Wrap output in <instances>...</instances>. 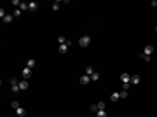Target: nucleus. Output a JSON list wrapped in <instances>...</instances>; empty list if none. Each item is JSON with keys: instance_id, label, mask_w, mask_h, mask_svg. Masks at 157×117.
Instances as JSON below:
<instances>
[{"instance_id": "nucleus-1", "label": "nucleus", "mask_w": 157, "mask_h": 117, "mask_svg": "<svg viewBox=\"0 0 157 117\" xmlns=\"http://www.w3.org/2000/svg\"><path fill=\"white\" fill-rule=\"evenodd\" d=\"M9 84H11V91H12V93L21 91V89H19V82H17L16 77H11V79H9Z\"/></svg>"}, {"instance_id": "nucleus-2", "label": "nucleus", "mask_w": 157, "mask_h": 117, "mask_svg": "<svg viewBox=\"0 0 157 117\" xmlns=\"http://www.w3.org/2000/svg\"><path fill=\"white\" fill-rule=\"evenodd\" d=\"M79 44H80V47H87L89 44H91V37L89 35H82L80 39H79Z\"/></svg>"}, {"instance_id": "nucleus-3", "label": "nucleus", "mask_w": 157, "mask_h": 117, "mask_svg": "<svg viewBox=\"0 0 157 117\" xmlns=\"http://www.w3.org/2000/svg\"><path fill=\"white\" fill-rule=\"evenodd\" d=\"M58 44H59V46H61V44H66V46L70 47V46H72V40H68L65 35H59L58 37Z\"/></svg>"}, {"instance_id": "nucleus-4", "label": "nucleus", "mask_w": 157, "mask_h": 117, "mask_svg": "<svg viewBox=\"0 0 157 117\" xmlns=\"http://www.w3.org/2000/svg\"><path fill=\"white\" fill-rule=\"evenodd\" d=\"M21 75H23V79H26V81H28V79H30V75H32V68L24 66L23 70H21Z\"/></svg>"}, {"instance_id": "nucleus-5", "label": "nucleus", "mask_w": 157, "mask_h": 117, "mask_svg": "<svg viewBox=\"0 0 157 117\" xmlns=\"http://www.w3.org/2000/svg\"><path fill=\"white\" fill-rule=\"evenodd\" d=\"M28 88H30V84H28V81H26V79L19 81V89H21V91H26Z\"/></svg>"}, {"instance_id": "nucleus-6", "label": "nucleus", "mask_w": 157, "mask_h": 117, "mask_svg": "<svg viewBox=\"0 0 157 117\" xmlns=\"http://www.w3.org/2000/svg\"><path fill=\"white\" fill-rule=\"evenodd\" d=\"M121 81H122V84H129V82H131V75H129V73H122Z\"/></svg>"}, {"instance_id": "nucleus-7", "label": "nucleus", "mask_w": 157, "mask_h": 117, "mask_svg": "<svg viewBox=\"0 0 157 117\" xmlns=\"http://www.w3.org/2000/svg\"><path fill=\"white\" fill-rule=\"evenodd\" d=\"M89 82H91V77L84 73V75L80 77V84H82V86H86V84H89Z\"/></svg>"}, {"instance_id": "nucleus-8", "label": "nucleus", "mask_w": 157, "mask_h": 117, "mask_svg": "<svg viewBox=\"0 0 157 117\" xmlns=\"http://www.w3.org/2000/svg\"><path fill=\"white\" fill-rule=\"evenodd\" d=\"M152 53H154V46H145V47H143V54L150 56Z\"/></svg>"}, {"instance_id": "nucleus-9", "label": "nucleus", "mask_w": 157, "mask_h": 117, "mask_svg": "<svg viewBox=\"0 0 157 117\" xmlns=\"http://www.w3.org/2000/svg\"><path fill=\"white\" fill-rule=\"evenodd\" d=\"M16 115L17 117H24L26 115V110H24L23 107H19V108H16Z\"/></svg>"}, {"instance_id": "nucleus-10", "label": "nucleus", "mask_w": 157, "mask_h": 117, "mask_svg": "<svg viewBox=\"0 0 157 117\" xmlns=\"http://www.w3.org/2000/svg\"><path fill=\"white\" fill-rule=\"evenodd\" d=\"M4 23H12V19H14V14H5V16H4Z\"/></svg>"}, {"instance_id": "nucleus-11", "label": "nucleus", "mask_w": 157, "mask_h": 117, "mask_svg": "<svg viewBox=\"0 0 157 117\" xmlns=\"http://www.w3.org/2000/svg\"><path fill=\"white\" fill-rule=\"evenodd\" d=\"M39 9V4L37 2H30L28 4V11H37Z\"/></svg>"}, {"instance_id": "nucleus-12", "label": "nucleus", "mask_w": 157, "mask_h": 117, "mask_svg": "<svg viewBox=\"0 0 157 117\" xmlns=\"http://www.w3.org/2000/svg\"><path fill=\"white\" fill-rule=\"evenodd\" d=\"M110 100H112V101H119V100H121V93H112L110 94Z\"/></svg>"}, {"instance_id": "nucleus-13", "label": "nucleus", "mask_w": 157, "mask_h": 117, "mask_svg": "<svg viewBox=\"0 0 157 117\" xmlns=\"http://www.w3.org/2000/svg\"><path fill=\"white\" fill-rule=\"evenodd\" d=\"M58 51H59V53H61V54H65V53H66V51H68V46H66V44H61V46L58 47Z\"/></svg>"}, {"instance_id": "nucleus-14", "label": "nucleus", "mask_w": 157, "mask_h": 117, "mask_svg": "<svg viewBox=\"0 0 157 117\" xmlns=\"http://www.w3.org/2000/svg\"><path fill=\"white\" fill-rule=\"evenodd\" d=\"M93 73H94V68H93V66H86V75L91 77Z\"/></svg>"}, {"instance_id": "nucleus-15", "label": "nucleus", "mask_w": 157, "mask_h": 117, "mask_svg": "<svg viewBox=\"0 0 157 117\" xmlns=\"http://www.w3.org/2000/svg\"><path fill=\"white\" fill-rule=\"evenodd\" d=\"M140 81H141V79H140L138 75H133V77H131V82H133L134 86H136V84H140Z\"/></svg>"}, {"instance_id": "nucleus-16", "label": "nucleus", "mask_w": 157, "mask_h": 117, "mask_svg": "<svg viewBox=\"0 0 157 117\" xmlns=\"http://www.w3.org/2000/svg\"><path fill=\"white\" fill-rule=\"evenodd\" d=\"M35 63H37L35 59H28V61H26V66H28V68H33V66H35Z\"/></svg>"}, {"instance_id": "nucleus-17", "label": "nucleus", "mask_w": 157, "mask_h": 117, "mask_svg": "<svg viewBox=\"0 0 157 117\" xmlns=\"http://www.w3.org/2000/svg\"><path fill=\"white\" fill-rule=\"evenodd\" d=\"M99 77H101V73H98V72H94L93 75H91V81H99Z\"/></svg>"}, {"instance_id": "nucleus-18", "label": "nucleus", "mask_w": 157, "mask_h": 117, "mask_svg": "<svg viewBox=\"0 0 157 117\" xmlns=\"http://www.w3.org/2000/svg\"><path fill=\"white\" fill-rule=\"evenodd\" d=\"M17 9H21V11H28V4H24V2H21Z\"/></svg>"}, {"instance_id": "nucleus-19", "label": "nucleus", "mask_w": 157, "mask_h": 117, "mask_svg": "<svg viewBox=\"0 0 157 117\" xmlns=\"http://www.w3.org/2000/svg\"><path fill=\"white\" fill-rule=\"evenodd\" d=\"M96 117H108V114H106V110H99L96 114Z\"/></svg>"}, {"instance_id": "nucleus-20", "label": "nucleus", "mask_w": 157, "mask_h": 117, "mask_svg": "<svg viewBox=\"0 0 157 117\" xmlns=\"http://www.w3.org/2000/svg\"><path fill=\"white\" fill-rule=\"evenodd\" d=\"M96 107H98V112L99 110H105V103H103V101H98V103H96Z\"/></svg>"}, {"instance_id": "nucleus-21", "label": "nucleus", "mask_w": 157, "mask_h": 117, "mask_svg": "<svg viewBox=\"0 0 157 117\" xmlns=\"http://www.w3.org/2000/svg\"><path fill=\"white\" fill-rule=\"evenodd\" d=\"M59 5H61V2H54L51 9H52V11H58V9H59Z\"/></svg>"}, {"instance_id": "nucleus-22", "label": "nucleus", "mask_w": 157, "mask_h": 117, "mask_svg": "<svg viewBox=\"0 0 157 117\" xmlns=\"http://www.w3.org/2000/svg\"><path fill=\"white\" fill-rule=\"evenodd\" d=\"M140 58L143 59V61H150V56H147V54H143V53L140 54Z\"/></svg>"}, {"instance_id": "nucleus-23", "label": "nucleus", "mask_w": 157, "mask_h": 117, "mask_svg": "<svg viewBox=\"0 0 157 117\" xmlns=\"http://www.w3.org/2000/svg\"><path fill=\"white\" fill-rule=\"evenodd\" d=\"M11 107H12V108H14V110H16V108H19V107H21V105H19L17 101H11Z\"/></svg>"}, {"instance_id": "nucleus-24", "label": "nucleus", "mask_w": 157, "mask_h": 117, "mask_svg": "<svg viewBox=\"0 0 157 117\" xmlns=\"http://www.w3.org/2000/svg\"><path fill=\"white\" fill-rule=\"evenodd\" d=\"M121 98H122V100L128 98V91H126V89H122V91H121Z\"/></svg>"}, {"instance_id": "nucleus-25", "label": "nucleus", "mask_w": 157, "mask_h": 117, "mask_svg": "<svg viewBox=\"0 0 157 117\" xmlns=\"http://www.w3.org/2000/svg\"><path fill=\"white\" fill-rule=\"evenodd\" d=\"M21 9H16V11H14V18H19V16H21Z\"/></svg>"}, {"instance_id": "nucleus-26", "label": "nucleus", "mask_w": 157, "mask_h": 117, "mask_svg": "<svg viewBox=\"0 0 157 117\" xmlns=\"http://www.w3.org/2000/svg\"><path fill=\"white\" fill-rule=\"evenodd\" d=\"M91 112H94V114H98V107H96V105H91Z\"/></svg>"}, {"instance_id": "nucleus-27", "label": "nucleus", "mask_w": 157, "mask_h": 117, "mask_svg": "<svg viewBox=\"0 0 157 117\" xmlns=\"http://www.w3.org/2000/svg\"><path fill=\"white\" fill-rule=\"evenodd\" d=\"M5 14H7V12H5V9H0V18H4Z\"/></svg>"}, {"instance_id": "nucleus-28", "label": "nucleus", "mask_w": 157, "mask_h": 117, "mask_svg": "<svg viewBox=\"0 0 157 117\" xmlns=\"http://www.w3.org/2000/svg\"><path fill=\"white\" fill-rule=\"evenodd\" d=\"M152 5H154V7H157V0H154V2H152Z\"/></svg>"}, {"instance_id": "nucleus-29", "label": "nucleus", "mask_w": 157, "mask_h": 117, "mask_svg": "<svg viewBox=\"0 0 157 117\" xmlns=\"http://www.w3.org/2000/svg\"><path fill=\"white\" fill-rule=\"evenodd\" d=\"M155 32H157V24H155Z\"/></svg>"}]
</instances>
